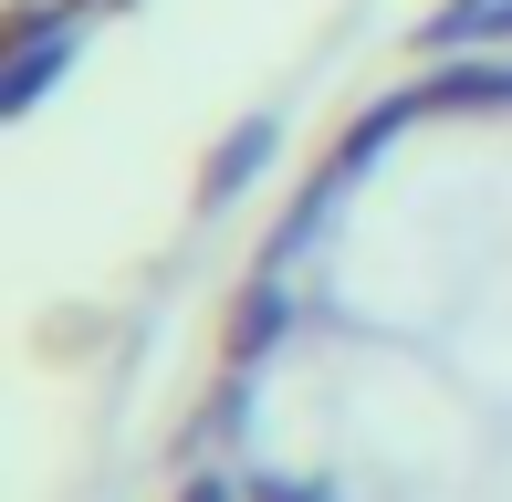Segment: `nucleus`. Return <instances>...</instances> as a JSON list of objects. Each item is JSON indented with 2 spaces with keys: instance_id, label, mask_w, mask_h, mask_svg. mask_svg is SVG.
Listing matches in <instances>:
<instances>
[{
  "instance_id": "f257e3e1",
  "label": "nucleus",
  "mask_w": 512,
  "mask_h": 502,
  "mask_svg": "<svg viewBox=\"0 0 512 502\" xmlns=\"http://www.w3.org/2000/svg\"><path fill=\"white\" fill-rule=\"evenodd\" d=\"M418 105H429V116H481V105H512V74H502V63H471V74L418 84Z\"/></svg>"
},
{
  "instance_id": "f03ea898",
  "label": "nucleus",
  "mask_w": 512,
  "mask_h": 502,
  "mask_svg": "<svg viewBox=\"0 0 512 502\" xmlns=\"http://www.w3.org/2000/svg\"><path fill=\"white\" fill-rule=\"evenodd\" d=\"M262 157H272V126H230L220 157H209V189H199V199H209V210H230V199H241V178L262 168Z\"/></svg>"
}]
</instances>
